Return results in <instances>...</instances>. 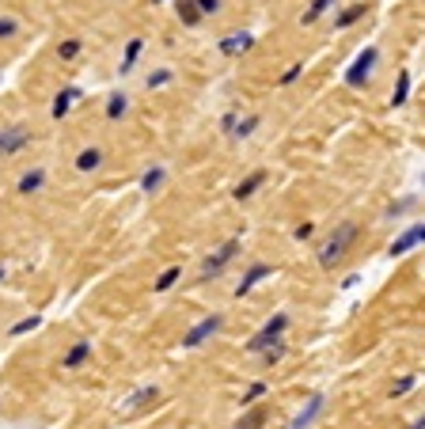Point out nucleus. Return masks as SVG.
<instances>
[{"mask_svg":"<svg viewBox=\"0 0 425 429\" xmlns=\"http://www.w3.org/2000/svg\"><path fill=\"white\" fill-rule=\"evenodd\" d=\"M42 186V175L38 171H34V175H27V179H23V190H27V194H31V190H38Z\"/></svg>","mask_w":425,"mask_h":429,"instance_id":"nucleus-22","label":"nucleus"},{"mask_svg":"<svg viewBox=\"0 0 425 429\" xmlns=\"http://www.w3.org/2000/svg\"><path fill=\"white\" fill-rule=\"evenodd\" d=\"M254 125H258V118H247V122H239V137H247V133H254Z\"/></svg>","mask_w":425,"mask_h":429,"instance_id":"nucleus-24","label":"nucleus"},{"mask_svg":"<svg viewBox=\"0 0 425 429\" xmlns=\"http://www.w3.org/2000/svg\"><path fill=\"white\" fill-rule=\"evenodd\" d=\"M406 429H425V414H422V418H417V421H410Z\"/></svg>","mask_w":425,"mask_h":429,"instance_id":"nucleus-28","label":"nucleus"},{"mask_svg":"<svg viewBox=\"0 0 425 429\" xmlns=\"http://www.w3.org/2000/svg\"><path fill=\"white\" fill-rule=\"evenodd\" d=\"M410 99V69H399V80H395V91H391V107H402Z\"/></svg>","mask_w":425,"mask_h":429,"instance_id":"nucleus-11","label":"nucleus"},{"mask_svg":"<svg viewBox=\"0 0 425 429\" xmlns=\"http://www.w3.org/2000/svg\"><path fill=\"white\" fill-rule=\"evenodd\" d=\"M323 403H327V399H323V395H319V391H315V395L308 399V406H304V410H300V414H296V418H293V426H289V429H308L311 421L319 418V410H323Z\"/></svg>","mask_w":425,"mask_h":429,"instance_id":"nucleus-8","label":"nucleus"},{"mask_svg":"<svg viewBox=\"0 0 425 429\" xmlns=\"http://www.w3.org/2000/svg\"><path fill=\"white\" fill-rule=\"evenodd\" d=\"M221 315H209V319H202V323H197V327L194 330H190V334H186V339H182V346H186V350H194V346H202V342L205 339H209V334H217V330H221Z\"/></svg>","mask_w":425,"mask_h":429,"instance_id":"nucleus-5","label":"nucleus"},{"mask_svg":"<svg viewBox=\"0 0 425 429\" xmlns=\"http://www.w3.org/2000/svg\"><path fill=\"white\" fill-rule=\"evenodd\" d=\"M236 251H239V240H228V243H224V247L217 251L212 258H205V278H217V273H221L224 266H228L232 258H236Z\"/></svg>","mask_w":425,"mask_h":429,"instance_id":"nucleus-6","label":"nucleus"},{"mask_svg":"<svg viewBox=\"0 0 425 429\" xmlns=\"http://www.w3.org/2000/svg\"><path fill=\"white\" fill-rule=\"evenodd\" d=\"M285 330H289V315L278 312L274 319L262 323V330L254 334L251 342H247V350H251V354H266L270 346H278V342H281V334H285Z\"/></svg>","mask_w":425,"mask_h":429,"instance_id":"nucleus-2","label":"nucleus"},{"mask_svg":"<svg viewBox=\"0 0 425 429\" xmlns=\"http://www.w3.org/2000/svg\"><path fill=\"white\" fill-rule=\"evenodd\" d=\"M262 395H266V384H262V380H254L251 388L243 391V406H247V403H254V399H262Z\"/></svg>","mask_w":425,"mask_h":429,"instance_id":"nucleus-19","label":"nucleus"},{"mask_svg":"<svg viewBox=\"0 0 425 429\" xmlns=\"http://www.w3.org/2000/svg\"><path fill=\"white\" fill-rule=\"evenodd\" d=\"M300 73H304V65H300V61H296V65H289L285 73H281V88H289V84H296V80H300Z\"/></svg>","mask_w":425,"mask_h":429,"instance_id":"nucleus-18","label":"nucleus"},{"mask_svg":"<svg viewBox=\"0 0 425 429\" xmlns=\"http://www.w3.org/2000/svg\"><path fill=\"white\" fill-rule=\"evenodd\" d=\"M197 8H202V12H217V8H221V0H197Z\"/></svg>","mask_w":425,"mask_h":429,"instance_id":"nucleus-26","label":"nucleus"},{"mask_svg":"<svg viewBox=\"0 0 425 429\" xmlns=\"http://www.w3.org/2000/svg\"><path fill=\"white\" fill-rule=\"evenodd\" d=\"M414 384H417V376H414V372L399 376V380L391 384V399H399V395H410V388H414Z\"/></svg>","mask_w":425,"mask_h":429,"instance_id":"nucleus-16","label":"nucleus"},{"mask_svg":"<svg viewBox=\"0 0 425 429\" xmlns=\"http://www.w3.org/2000/svg\"><path fill=\"white\" fill-rule=\"evenodd\" d=\"M335 4H338V0H311V8H308V12H304V16H300V23H304V27H311V23H315L319 16H327V12L335 8Z\"/></svg>","mask_w":425,"mask_h":429,"instance_id":"nucleus-13","label":"nucleus"},{"mask_svg":"<svg viewBox=\"0 0 425 429\" xmlns=\"http://www.w3.org/2000/svg\"><path fill=\"white\" fill-rule=\"evenodd\" d=\"M262 182H266V171H254V175H247V179L236 186V198H239V201H247V198L254 194V190L262 186Z\"/></svg>","mask_w":425,"mask_h":429,"instance_id":"nucleus-12","label":"nucleus"},{"mask_svg":"<svg viewBox=\"0 0 425 429\" xmlns=\"http://www.w3.org/2000/svg\"><path fill=\"white\" fill-rule=\"evenodd\" d=\"M281 357H285V342H278V346H270V350H266V365H278Z\"/></svg>","mask_w":425,"mask_h":429,"instance_id":"nucleus-20","label":"nucleus"},{"mask_svg":"<svg viewBox=\"0 0 425 429\" xmlns=\"http://www.w3.org/2000/svg\"><path fill=\"white\" fill-rule=\"evenodd\" d=\"M353 243H357V224H353V221H342V224L335 228V236H330V240L319 247V266H323V270H335Z\"/></svg>","mask_w":425,"mask_h":429,"instance_id":"nucleus-1","label":"nucleus"},{"mask_svg":"<svg viewBox=\"0 0 425 429\" xmlns=\"http://www.w3.org/2000/svg\"><path fill=\"white\" fill-rule=\"evenodd\" d=\"M365 12H368V4H365V0H357V4H350L345 12H338L335 27H353L357 19H365Z\"/></svg>","mask_w":425,"mask_h":429,"instance_id":"nucleus-10","label":"nucleus"},{"mask_svg":"<svg viewBox=\"0 0 425 429\" xmlns=\"http://www.w3.org/2000/svg\"><path fill=\"white\" fill-rule=\"evenodd\" d=\"M251 46H254V38H251L247 31H236V34H228V38L221 42V50H224V53H247Z\"/></svg>","mask_w":425,"mask_h":429,"instance_id":"nucleus-9","label":"nucleus"},{"mask_svg":"<svg viewBox=\"0 0 425 429\" xmlns=\"http://www.w3.org/2000/svg\"><path fill=\"white\" fill-rule=\"evenodd\" d=\"M270 273H274V266H266V262H254L251 270L243 273V281H239V285H236V297H247V293H251L254 285H258V281H266V278H270Z\"/></svg>","mask_w":425,"mask_h":429,"instance_id":"nucleus-7","label":"nucleus"},{"mask_svg":"<svg viewBox=\"0 0 425 429\" xmlns=\"http://www.w3.org/2000/svg\"><path fill=\"white\" fill-rule=\"evenodd\" d=\"M311 232H315V224H311V221H304V224H300V228H296V232H293V236H296V240H308Z\"/></svg>","mask_w":425,"mask_h":429,"instance_id":"nucleus-23","label":"nucleus"},{"mask_svg":"<svg viewBox=\"0 0 425 429\" xmlns=\"http://www.w3.org/2000/svg\"><path fill=\"white\" fill-rule=\"evenodd\" d=\"M422 243H425V224H414V228H406L399 240L387 247V255H391V258H402V255H410L414 247H422Z\"/></svg>","mask_w":425,"mask_h":429,"instance_id":"nucleus-4","label":"nucleus"},{"mask_svg":"<svg viewBox=\"0 0 425 429\" xmlns=\"http://www.w3.org/2000/svg\"><path fill=\"white\" fill-rule=\"evenodd\" d=\"M160 179H164V175H160V171H152V175L145 179V190H156V186H160Z\"/></svg>","mask_w":425,"mask_h":429,"instance_id":"nucleus-27","label":"nucleus"},{"mask_svg":"<svg viewBox=\"0 0 425 429\" xmlns=\"http://www.w3.org/2000/svg\"><path fill=\"white\" fill-rule=\"evenodd\" d=\"M88 354H91V346H88V342L73 346V350H69V357H65V369H80V365L88 361Z\"/></svg>","mask_w":425,"mask_h":429,"instance_id":"nucleus-14","label":"nucleus"},{"mask_svg":"<svg viewBox=\"0 0 425 429\" xmlns=\"http://www.w3.org/2000/svg\"><path fill=\"white\" fill-rule=\"evenodd\" d=\"M376 61H380V50L376 46H365V50L353 58L350 73H345V84H350V88H365L368 76H372V69H376Z\"/></svg>","mask_w":425,"mask_h":429,"instance_id":"nucleus-3","label":"nucleus"},{"mask_svg":"<svg viewBox=\"0 0 425 429\" xmlns=\"http://www.w3.org/2000/svg\"><path fill=\"white\" fill-rule=\"evenodd\" d=\"M179 266H171V270H164V273H160V281H156V289H160V293H164V289H171V285H175V281H179Z\"/></svg>","mask_w":425,"mask_h":429,"instance_id":"nucleus-17","label":"nucleus"},{"mask_svg":"<svg viewBox=\"0 0 425 429\" xmlns=\"http://www.w3.org/2000/svg\"><path fill=\"white\" fill-rule=\"evenodd\" d=\"M148 399H156V388H145V391H141V395H137V399H133V403H130V406H141V403H148Z\"/></svg>","mask_w":425,"mask_h":429,"instance_id":"nucleus-25","label":"nucleus"},{"mask_svg":"<svg viewBox=\"0 0 425 429\" xmlns=\"http://www.w3.org/2000/svg\"><path fill=\"white\" fill-rule=\"evenodd\" d=\"M262 426H266V410H258V406H254V410H247L243 418H239L236 429H262Z\"/></svg>","mask_w":425,"mask_h":429,"instance_id":"nucleus-15","label":"nucleus"},{"mask_svg":"<svg viewBox=\"0 0 425 429\" xmlns=\"http://www.w3.org/2000/svg\"><path fill=\"white\" fill-rule=\"evenodd\" d=\"M95 164H99V152H95V149H91V152H84V156H80V167H84V171H91Z\"/></svg>","mask_w":425,"mask_h":429,"instance_id":"nucleus-21","label":"nucleus"}]
</instances>
